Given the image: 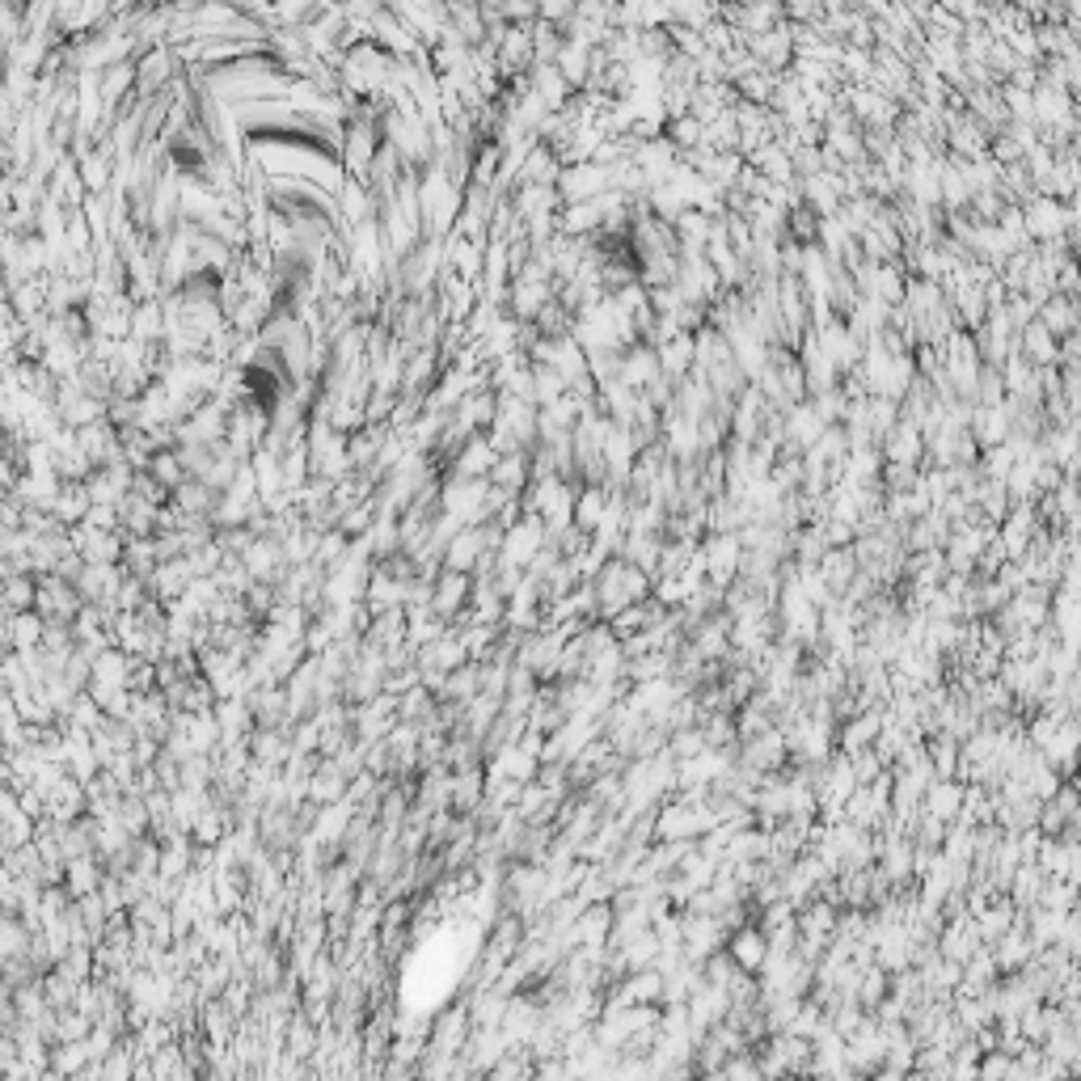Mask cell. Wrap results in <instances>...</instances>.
Here are the masks:
<instances>
[{"label": "cell", "instance_id": "obj_1", "mask_svg": "<svg viewBox=\"0 0 1081 1081\" xmlns=\"http://www.w3.org/2000/svg\"><path fill=\"white\" fill-rule=\"evenodd\" d=\"M727 959H732L739 972H761V963L769 959V946H765V934L757 930V925H748V930H735L727 934Z\"/></svg>", "mask_w": 1081, "mask_h": 1081}, {"label": "cell", "instance_id": "obj_2", "mask_svg": "<svg viewBox=\"0 0 1081 1081\" xmlns=\"http://www.w3.org/2000/svg\"><path fill=\"white\" fill-rule=\"evenodd\" d=\"M963 786L959 782H934L930 790H925V807H930V820H938V824H946V820H955L959 811H963Z\"/></svg>", "mask_w": 1081, "mask_h": 1081}, {"label": "cell", "instance_id": "obj_3", "mask_svg": "<svg viewBox=\"0 0 1081 1081\" xmlns=\"http://www.w3.org/2000/svg\"><path fill=\"white\" fill-rule=\"evenodd\" d=\"M883 997H887V972L874 963V968H867L862 980H858V1002H862V1006H879Z\"/></svg>", "mask_w": 1081, "mask_h": 1081}, {"label": "cell", "instance_id": "obj_4", "mask_svg": "<svg viewBox=\"0 0 1081 1081\" xmlns=\"http://www.w3.org/2000/svg\"><path fill=\"white\" fill-rule=\"evenodd\" d=\"M1035 892H1040V871H1035V867L1018 871V883H1014V900H1018V905H1031V900H1035Z\"/></svg>", "mask_w": 1081, "mask_h": 1081}, {"label": "cell", "instance_id": "obj_5", "mask_svg": "<svg viewBox=\"0 0 1081 1081\" xmlns=\"http://www.w3.org/2000/svg\"><path fill=\"white\" fill-rule=\"evenodd\" d=\"M275 739H280V735H262V744H275ZM258 757H275V761H280L283 748H258Z\"/></svg>", "mask_w": 1081, "mask_h": 1081}]
</instances>
